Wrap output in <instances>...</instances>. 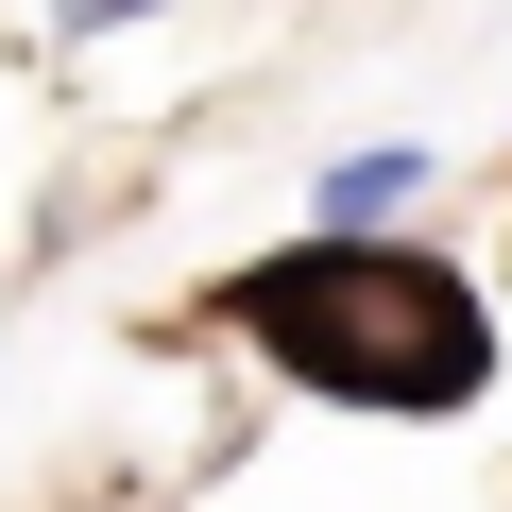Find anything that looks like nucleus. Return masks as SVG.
Listing matches in <instances>:
<instances>
[{"label":"nucleus","mask_w":512,"mask_h":512,"mask_svg":"<svg viewBox=\"0 0 512 512\" xmlns=\"http://www.w3.org/2000/svg\"><path fill=\"white\" fill-rule=\"evenodd\" d=\"M222 325L342 410H478V376H495L478 291L410 239H291L256 274H222Z\"/></svg>","instance_id":"obj_1"},{"label":"nucleus","mask_w":512,"mask_h":512,"mask_svg":"<svg viewBox=\"0 0 512 512\" xmlns=\"http://www.w3.org/2000/svg\"><path fill=\"white\" fill-rule=\"evenodd\" d=\"M410 188H427V154H342V171H325V239H376Z\"/></svg>","instance_id":"obj_2"},{"label":"nucleus","mask_w":512,"mask_h":512,"mask_svg":"<svg viewBox=\"0 0 512 512\" xmlns=\"http://www.w3.org/2000/svg\"><path fill=\"white\" fill-rule=\"evenodd\" d=\"M154 0H52V35H137Z\"/></svg>","instance_id":"obj_3"}]
</instances>
